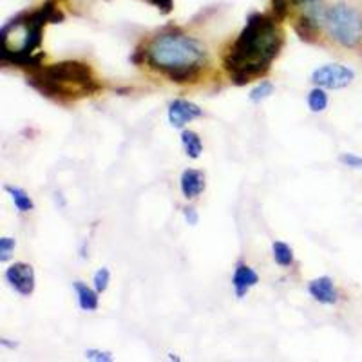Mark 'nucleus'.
<instances>
[{
    "label": "nucleus",
    "mask_w": 362,
    "mask_h": 362,
    "mask_svg": "<svg viewBox=\"0 0 362 362\" xmlns=\"http://www.w3.org/2000/svg\"><path fill=\"white\" fill-rule=\"evenodd\" d=\"M131 62L134 66H144L147 62V47H138L134 53L131 54Z\"/></svg>",
    "instance_id": "obj_24"
},
{
    "label": "nucleus",
    "mask_w": 362,
    "mask_h": 362,
    "mask_svg": "<svg viewBox=\"0 0 362 362\" xmlns=\"http://www.w3.org/2000/svg\"><path fill=\"white\" fill-rule=\"evenodd\" d=\"M109 281H111V272H109L107 268H100V270L95 274V277H93V283H95L96 292L98 293L105 292L109 286Z\"/></svg>",
    "instance_id": "obj_18"
},
{
    "label": "nucleus",
    "mask_w": 362,
    "mask_h": 362,
    "mask_svg": "<svg viewBox=\"0 0 362 362\" xmlns=\"http://www.w3.org/2000/svg\"><path fill=\"white\" fill-rule=\"evenodd\" d=\"M86 358H89V361H96V362H111L112 355L109 354V351H102V350H87Z\"/></svg>",
    "instance_id": "obj_22"
},
{
    "label": "nucleus",
    "mask_w": 362,
    "mask_h": 362,
    "mask_svg": "<svg viewBox=\"0 0 362 362\" xmlns=\"http://www.w3.org/2000/svg\"><path fill=\"white\" fill-rule=\"evenodd\" d=\"M272 11L277 22L284 21L290 15V0H272Z\"/></svg>",
    "instance_id": "obj_19"
},
{
    "label": "nucleus",
    "mask_w": 362,
    "mask_h": 362,
    "mask_svg": "<svg viewBox=\"0 0 362 362\" xmlns=\"http://www.w3.org/2000/svg\"><path fill=\"white\" fill-rule=\"evenodd\" d=\"M6 281L22 297H29L35 292V270L28 263H15L6 270Z\"/></svg>",
    "instance_id": "obj_6"
},
{
    "label": "nucleus",
    "mask_w": 362,
    "mask_h": 362,
    "mask_svg": "<svg viewBox=\"0 0 362 362\" xmlns=\"http://www.w3.org/2000/svg\"><path fill=\"white\" fill-rule=\"evenodd\" d=\"M4 189H6V192L11 196L13 203H15V206H17V210L21 212V214L31 212V210L35 209L33 199L29 198V194L25 192L24 189H21V187H13V185H6Z\"/></svg>",
    "instance_id": "obj_14"
},
{
    "label": "nucleus",
    "mask_w": 362,
    "mask_h": 362,
    "mask_svg": "<svg viewBox=\"0 0 362 362\" xmlns=\"http://www.w3.org/2000/svg\"><path fill=\"white\" fill-rule=\"evenodd\" d=\"M15 247H17V241L13 238L0 239V261L2 263H8L11 259V254L15 252Z\"/></svg>",
    "instance_id": "obj_20"
},
{
    "label": "nucleus",
    "mask_w": 362,
    "mask_h": 362,
    "mask_svg": "<svg viewBox=\"0 0 362 362\" xmlns=\"http://www.w3.org/2000/svg\"><path fill=\"white\" fill-rule=\"evenodd\" d=\"M147 2H148V4L156 6V8L160 9L163 15H169V13L173 11V8H174L173 0H147Z\"/></svg>",
    "instance_id": "obj_23"
},
{
    "label": "nucleus",
    "mask_w": 362,
    "mask_h": 362,
    "mask_svg": "<svg viewBox=\"0 0 362 362\" xmlns=\"http://www.w3.org/2000/svg\"><path fill=\"white\" fill-rule=\"evenodd\" d=\"M354 69L341 64H328L312 73V82L315 83V87L322 89H344L354 82Z\"/></svg>",
    "instance_id": "obj_5"
},
{
    "label": "nucleus",
    "mask_w": 362,
    "mask_h": 362,
    "mask_svg": "<svg viewBox=\"0 0 362 362\" xmlns=\"http://www.w3.org/2000/svg\"><path fill=\"white\" fill-rule=\"evenodd\" d=\"M147 64L174 83H192L206 64L205 45L177 29L156 35L147 45Z\"/></svg>",
    "instance_id": "obj_2"
},
{
    "label": "nucleus",
    "mask_w": 362,
    "mask_h": 362,
    "mask_svg": "<svg viewBox=\"0 0 362 362\" xmlns=\"http://www.w3.org/2000/svg\"><path fill=\"white\" fill-rule=\"evenodd\" d=\"M169 124L173 125L174 129H183L187 124H190L192 119L202 118L203 111L196 105V103L189 102V100L176 98L169 105Z\"/></svg>",
    "instance_id": "obj_7"
},
{
    "label": "nucleus",
    "mask_w": 362,
    "mask_h": 362,
    "mask_svg": "<svg viewBox=\"0 0 362 362\" xmlns=\"http://www.w3.org/2000/svg\"><path fill=\"white\" fill-rule=\"evenodd\" d=\"M181 145L185 148L187 156L192 160H198L203 153V141L199 138L198 132L194 131H183L181 132Z\"/></svg>",
    "instance_id": "obj_13"
},
{
    "label": "nucleus",
    "mask_w": 362,
    "mask_h": 362,
    "mask_svg": "<svg viewBox=\"0 0 362 362\" xmlns=\"http://www.w3.org/2000/svg\"><path fill=\"white\" fill-rule=\"evenodd\" d=\"M183 216H185V221L189 223L190 226L198 225L199 216H198V210L194 209V206H185V209H183Z\"/></svg>",
    "instance_id": "obj_25"
},
{
    "label": "nucleus",
    "mask_w": 362,
    "mask_h": 362,
    "mask_svg": "<svg viewBox=\"0 0 362 362\" xmlns=\"http://www.w3.org/2000/svg\"><path fill=\"white\" fill-rule=\"evenodd\" d=\"M322 25L337 44L355 49L362 42V15L355 6L337 2L325 9Z\"/></svg>",
    "instance_id": "obj_4"
},
{
    "label": "nucleus",
    "mask_w": 362,
    "mask_h": 362,
    "mask_svg": "<svg viewBox=\"0 0 362 362\" xmlns=\"http://www.w3.org/2000/svg\"><path fill=\"white\" fill-rule=\"evenodd\" d=\"M296 4H300V6H312V8H315L321 0H293Z\"/></svg>",
    "instance_id": "obj_26"
},
{
    "label": "nucleus",
    "mask_w": 362,
    "mask_h": 362,
    "mask_svg": "<svg viewBox=\"0 0 362 362\" xmlns=\"http://www.w3.org/2000/svg\"><path fill=\"white\" fill-rule=\"evenodd\" d=\"M339 161L346 167H350V169L355 170H362V158L357 156V154H351V153H344L339 156Z\"/></svg>",
    "instance_id": "obj_21"
},
{
    "label": "nucleus",
    "mask_w": 362,
    "mask_h": 362,
    "mask_svg": "<svg viewBox=\"0 0 362 362\" xmlns=\"http://www.w3.org/2000/svg\"><path fill=\"white\" fill-rule=\"evenodd\" d=\"M308 107L312 112H322L328 107V95L322 87H315V89L310 90Z\"/></svg>",
    "instance_id": "obj_16"
},
{
    "label": "nucleus",
    "mask_w": 362,
    "mask_h": 362,
    "mask_svg": "<svg viewBox=\"0 0 362 362\" xmlns=\"http://www.w3.org/2000/svg\"><path fill=\"white\" fill-rule=\"evenodd\" d=\"M272 95H274V86H272V82L263 80V82L257 83V86L250 90L248 98H250V102H254V103H261L263 100L270 98Z\"/></svg>",
    "instance_id": "obj_17"
},
{
    "label": "nucleus",
    "mask_w": 362,
    "mask_h": 362,
    "mask_svg": "<svg viewBox=\"0 0 362 362\" xmlns=\"http://www.w3.org/2000/svg\"><path fill=\"white\" fill-rule=\"evenodd\" d=\"M272 254H274V259L279 267H292L293 261H296L292 247L283 243V241H274L272 243Z\"/></svg>",
    "instance_id": "obj_15"
},
{
    "label": "nucleus",
    "mask_w": 362,
    "mask_h": 362,
    "mask_svg": "<svg viewBox=\"0 0 362 362\" xmlns=\"http://www.w3.org/2000/svg\"><path fill=\"white\" fill-rule=\"evenodd\" d=\"M74 292H76V297H78V306L83 310V312H96L98 310V292L96 288H90L82 281H76L73 284Z\"/></svg>",
    "instance_id": "obj_11"
},
{
    "label": "nucleus",
    "mask_w": 362,
    "mask_h": 362,
    "mask_svg": "<svg viewBox=\"0 0 362 362\" xmlns=\"http://www.w3.org/2000/svg\"><path fill=\"white\" fill-rule=\"evenodd\" d=\"M308 293L325 306H334L339 303V292L335 288L334 279L328 276L317 277V279L310 281L308 284Z\"/></svg>",
    "instance_id": "obj_8"
},
{
    "label": "nucleus",
    "mask_w": 362,
    "mask_h": 362,
    "mask_svg": "<svg viewBox=\"0 0 362 362\" xmlns=\"http://www.w3.org/2000/svg\"><path fill=\"white\" fill-rule=\"evenodd\" d=\"M276 22L263 13H252L247 18L243 31L223 58V66L234 86L243 87L264 76L270 64L279 57L283 33Z\"/></svg>",
    "instance_id": "obj_1"
},
{
    "label": "nucleus",
    "mask_w": 362,
    "mask_h": 362,
    "mask_svg": "<svg viewBox=\"0 0 362 362\" xmlns=\"http://www.w3.org/2000/svg\"><path fill=\"white\" fill-rule=\"evenodd\" d=\"M25 82L45 98L62 103L95 95L102 89L89 64L76 62V60H64V62L28 71Z\"/></svg>",
    "instance_id": "obj_3"
},
{
    "label": "nucleus",
    "mask_w": 362,
    "mask_h": 362,
    "mask_svg": "<svg viewBox=\"0 0 362 362\" xmlns=\"http://www.w3.org/2000/svg\"><path fill=\"white\" fill-rule=\"evenodd\" d=\"M321 28L322 25L308 13V15H305V17H300L299 21H297L296 33L297 37L303 42H306V44H315L317 37H319V29Z\"/></svg>",
    "instance_id": "obj_12"
},
{
    "label": "nucleus",
    "mask_w": 362,
    "mask_h": 362,
    "mask_svg": "<svg viewBox=\"0 0 362 362\" xmlns=\"http://www.w3.org/2000/svg\"><path fill=\"white\" fill-rule=\"evenodd\" d=\"M180 187H181V192L185 196L187 199H194L198 198L199 194L205 190L206 183H205V174L202 170H196V169H187L183 170L180 177Z\"/></svg>",
    "instance_id": "obj_10"
},
{
    "label": "nucleus",
    "mask_w": 362,
    "mask_h": 362,
    "mask_svg": "<svg viewBox=\"0 0 362 362\" xmlns=\"http://www.w3.org/2000/svg\"><path fill=\"white\" fill-rule=\"evenodd\" d=\"M259 283V276L254 268H250L248 264L239 263L235 268L234 276H232V288L238 299H243L247 297V293L254 288L255 284Z\"/></svg>",
    "instance_id": "obj_9"
}]
</instances>
